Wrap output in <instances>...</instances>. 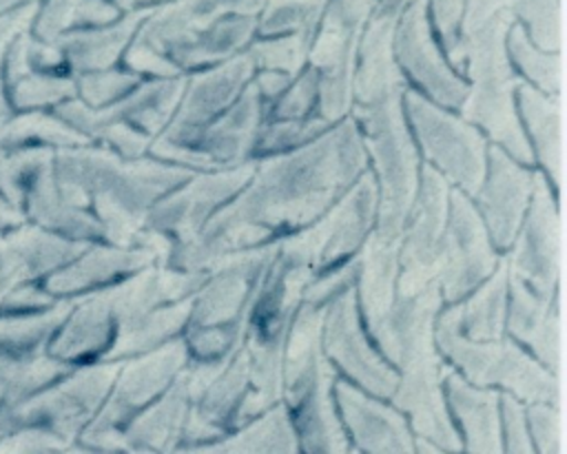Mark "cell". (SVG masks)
Wrapping results in <instances>:
<instances>
[{
  "label": "cell",
  "mask_w": 567,
  "mask_h": 454,
  "mask_svg": "<svg viewBox=\"0 0 567 454\" xmlns=\"http://www.w3.org/2000/svg\"><path fill=\"white\" fill-rule=\"evenodd\" d=\"M368 168L359 126L346 117L308 144L255 157L246 186L204 228L173 244L168 266L208 270L221 257L270 241L315 221Z\"/></svg>",
  "instance_id": "cell-1"
},
{
  "label": "cell",
  "mask_w": 567,
  "mask_h": 454,
  "mask_svg": "<svg viewBox=\"0 0 567 454\" xmlns=\"http://www.w3.org/2000/svg\"><path fill=\"white\" fill-rule=\"evenodd\" d=\"M195 171L151 155L124 159L91 142L53 151V175L75 206L89 208L102 226V241L137 246L151 206Z\"/></svg>",
  "instance_id": "cell-2"
},
{
  "label": "cell",
  "mask_w": 567,
  "mask_h": 454,
  "mask_svg": "<svg viewBox=\"0 0 567 454\" xmlns=\"http://www.w3.org/2000/svg\"><path fill=\"white\" fill-rule=\"evenodd\" d=\"M512 22V0L465 2L458 55L461 73L467 78V95L458 111L492 144L529 166L534 155L514 102L518 75L507 55V31Z\"/></svg>",
  "instance_id": "cell-3"
},
{
  "label": "cell",
  "mask_w": 567,
  "mask_h": 454,
  "mask_svg": "<svg viewBox=\"0 0 567 454\" xmlns=\"http://www.w3.org/2000/svg\"><path fill=\"white\" fill-rule=\"evenodd\" d=\"M403 95H392L372 104H354L350 117L357 122L368 168L374 175L379 204L372 235L399 241L403 221L419 186V151L403 115Z\"/></svg>",
  "instance_id": "cell-4"
},
{
  "label": "cell",
  "mask_w": 567,
  "mask_h": 454,
  "mask_svg": "<svg viewBox=\"0 0 567 454\" xmlns=\"http://www.w3.org/2000/svg\"><path fill=\"white\" fill-rule=\"evenodd\" d=\"M434 334L441 350L467 374L470 381L478 385L498 383L527 403L547 401L560 405L563 394L558 374L536 363L514 341L503 337L474 341L461 334L456 306L441 314Z\"/></svg>",
  "instance_id": "cell-5"
},
{
  "label": "cell",
  "mask_w": 567,
  "mask_h": 454,
  "mask_svg": "<svg viewBox=\"0 0 567 454\" xmlns=\"http://www.w3.org/2000/svg\"><path fill=\"white\" fill-rule=\"evenodd\" d=\"M403 115L416 151H421L427 166H432L452 188L474 197L487 162V137L456 115L408 86L403 91Z\"/></svg>",
  "instance_id": "cell-6"
},
{
  "label": "cell",
  "mask_w": 567,
  "mask_h": 454,
  "mask_svg": "<svg viewBox=\"0 0 567 454\" xmlns=\"http://www.w3.org/2000/svg\"><path fill=\"white\" fill-rule=\"evenodd\" d=\"M122 363L102 361L66 372L20 403L0 407V438L20 427H42L75 443L104 403Z\"/></svg>",
  "instance_id": "cell-7"
},
{
  "label": "cell",
  "mask_w": 567,
  "mask_h": 454,
  "mask_svg": "<svg viewBox=\"0 0 567 454\" xmlns=\"http://www.w3.org/2000/svg\"><path fill=\"white\" fill-rule=\"evenodd\" d=\"M377 182L365 168L341 197L315 221L279 237V255L306 264L317 275L354 255L377 219Z\"/></svg>",
  "instance_id": "cell-8"
},
{
  "label": "cell",
  "mask_w": 567,
  "mask_h": 454,
  "mask_svg": "<svg viewBox=\"0 0 567 454\" xmlns=\"http://www.w3.org/2000/svg\"><path fill=\"white\" fill-rule=\"evenodd\" d=\"M377 0H328L308 51V64L319 73L317 115L328 124L350 117L352 71L359 35Z\"/></svg>",
  "instance_id": "cell-9"
},
{
  "label": "cell",
  "mask_w": 567,
  "mask_h": 454,
  "mask_svg": "<svg viewBox=\"0 0 567 454\" xmlns=\"http://www.w3.org/2000/svg\"><path fill=\"white\" fill-rule=\"evenodd\" d=\"M264 0H171L155 4L153 11L142 20L133 40L128 42L122 60L124 66L137 75L175 78L184 75L166 53L190 40L197 31L208 27L213 20L233 13L250 11L259 13Z\"/></svg>",
  "instance_id": "cell-10"
},
{
  "label": "cell",
  "mask_w": 567,
  "mask_h": 454,
  "mask_svg": "<svg viewBox=\"0 0 567 454\" xmlns=\"http://www.w3.org/2000/svg\"><path fill=\"white\" fill-rule=\"evenodd\" d=\"M188 363V350L182 339L168 341L166 345L122 363L106 403L100 405L97 414L80 432V443L95 450H113L115 432L126 425L133 414L144 407L155 394H159L177 372Z\"/></svg>",
  "instance_id": "cell-11"
},
{
  "label": "cell",
  "mask_w": 567,
  "mask_h": 454,
  "mask_svg": "<svg viewBox=\"0 0 567 454\" xmlns=\"http://www.w3.org/2000/svg\"><path fill=\"white\" fill-rule=\"evenodd\" d=\"M450 188L452 186L432 166L421 164L416 195L399 239V297L416 295L436 279L447 224Z\"/></svg>",
  "instance_id": "cell-12"
},
{
  "label": "cell",
  "mask_w": 567,
  "mask_h": 454,
  "mask_svg": "<svg viewBox=\"0 0 567 454\" xmlns=\"http://www.w3.org/2000/svg\"><path fill=\"white\" fill-rule=\"evenodd\" d=\"M509 248L507 270L538 297L554 301L563 266V221L556 193L538 171H534L527 213Z\"/></svg>",
  "instance_id": "cell-13"
},
{
  "label": "cell",
  "mask_w": 567,
  "mask_h": 454,
  "mask_svg": "<svg viewBox=\"0 0 567 454\" xmlns=\"http://www.w3.org/2000/svg\"><path fill=\"white\" fill-rule=\"evenodd\" d=\"M255 64L248 51L208 69L186 75L179 104L159 135L153 137L148 155L166 148L188 146L219 113H224L252 80Z\"/></svg>",
  "instance_id": "cell-14"
},
{
  "label": "cell",
  "mask_w": 567,
  "mask_h": 454,
  "mask_svg": "<svg viewBox=\"0 0 567 454\" xmlns=\"http://www.w3.org/2000/svg\"><path fill=\"white\" fill-rule=\"evenodd\" d=\"M252 171L255 157L228 168L195 171L186 182L151 206L144 228L168 237L173 244L193 239L204 224L246 186Z\"/></svg>",
  "instance_id": "cell-15"
},
{
  "label": "cell",
  "mask_w": 567,
  "mask_h": 454,
  "mask_svg": "<svg viewBox=\"0 0 567 454\" xmlns=\"http://www.w3.org/2000/svg\"><path fill=\"white\" fill-rule=\"evenodd\" d=\"M496 264V248L472 197L458 188H450L447 224L436 272L441 299L450 303L463 299L492 275Z\"/></svg>",
  "instance_id": "cell-16"
},
{
  "label": "cell",
  "mask_w": 567,
  "mask_h": 454,
  "mask_svg": "<svg viewBox=\"0 0 567 454\" xmlns=\"http://www.w3.org/2000/svg\"><path fill=\"white\" fill-rule=\"evenodd\" d=\"M266 122V104L252 80L239 97L219 113L188 146L166 148L151 157L188 166L193 171H215L252 159L255 142Z\"/></svg>",
  "instance_id": "cell-17"
},
{
  "label": "cell",
  "mask_w": 567,
  "mask_h": 454,
  "mask_svg": "<svg viewBox=\"0 0 567 454\" xmlns=\"http://www.w3.org/2000/svg\"><path fill=\"white\" fill-rule=\"evenodd\" d=\"M394 60L403 78L416 86L414 91L443 109H461L467 95V82L441 51L425 0H412L403 9L394 31Z\"/></svg>",
  "instance_id": "cell-18"
},
{
  "label": "cell",
  "mask_w": 567,
  "mask_h": 454,
  "mask_svg": "<svg viewBox=\"0 0 567 454\" xmlns=\"http://www.w3.org/2000/svg\"><path fill=\"white\" fill-rule=\"evenodd\" d=\"M279 250L277 239L235 250L208 268L190 308V328L235 321Z\"/></svg>",
  "instance_id": "cell-19"
},
{
  "label": "cell",
  "mask_w": 567,
  "mask_h": 454,
  "mask_svg": "<svg viewBox=\"0 0 567 454\" xmlns=\"http://www.w3.org/2000/svg\"><path fill=\"white\" fill-rule=\"evenodd\" d=\"M412 0H377L359 35L352 71V106L403 95L410 86L394 60V31Z\"/></svg>",
  "instance_id": "cell-20"
},
{
  "label": "cell",
  "mask_w": 567,
  "mask_h": 454,
  "mask_svg": "<svg viewBox=\"0 0 567 454\" xmlns=\"http://www.w3.org/2000/svg\"><path fill=\"white\" fill-rule=\"evenodd\" d=\"M534 188V171L501 146H487L483 182L472 197L496 250H509L527 213Z\"/></svg>",
  "instance_id": "cell-21"
},
{
  "label": "cell",
  "mask_w": 567,
  "mask_h": 454,
  "mask_svg": "<svg viewBox=\"0 0 567 454\" xmlns=\"http://www.w3.org/2000/svg\"><path fill=\"white\" fill-rule=\"evenodd\" d=\"M321 337L326 352L346 374L377 396H392L399 374L370 348L359 323L357 292L352 286L343 288L326 303Z\"/></svg>",
  "instance_id": "cell-22"
},
{
  "label": "cell",
  "mask_w": 567,
  "mask_h": 454,
  "mask_svg": "<svg viewBox=\"0 0 567 454\" xmlns=\"http://www.w3.org/2000/svg\"><path fill=\"white\" fill-rule=\"evenodd\" d=\"M399 368L403 376L392 392L394 405L412 416V427L419 438L430 441L436 450L458 452L463 445L445 407L441 385L443 368L434 345L408 354Z\"/></svg>",
  "instance_id": "cell-23"
},
{
  "label": "cell",
  "mask_w": 567,
  "mask_h": 454,
  "mask_svg": "<svg viewBox=\"0 0 567 454\" xmlns=\"http://www.w3.org/2000/svg\"><path fill=\"white\" fill-rule=\"evenodd\" d=\"M89 244L55 235L31 221L0 230V306L18 288L38 283L69 264Z\"/></svg>",
  "instance_id": "cell-24"
},
{
  "label": "cell",
  "mask_w": 567,
  "mask_h": 454,
  "mask_svg": "<svg viewBox=\"0 0 567 454\" xmlns=\"http://www.w3.org/2000/svg\"><path fill=\"white\" fill-rule=\"evenodd\" d=\"M157 255L146 246H115L91 241L78 257L42 279V288L53 295H75L93 286L109 283L122 275L153 266Z\"/></svg>",
  "instance_id": "cell-25"
},
{
  "label": "cell",
  "mask_w": 567,
  "mask_h": 454,
  "mask_svg": "<svg viewBox=\"0 0 567 454\" xmlns=\"http://www.w3.org/2000/svg\"><path fill=\"white\" fill-rule=\"evenodd\" d=\"M514 102L534 159L543 164V175L556 188V193H560L565 168L560 95L543 93L518 78L514 89Z\"/></svg>",
  "instance_id": "cell-26"
},
{
  "label": "cell",
  "mask_w": 567,
  "mask_h": 454,
  "mask_svg": "<svg viewBox=\"0 0 567 454\" xmlns=\"http://www.w3.org/2000/svg\"><path fill=\"white\" fill-rule=\"evenodd\" d=\"M153 11V7H140L133 11H124L111 24L91 27V29H73L55 40L64 66L71 75L102 71L115 66L128 42L133 40L142 20Z\"/></svg>",
  "instance_id": "cell-27"
},
{
  "label": "cell",
  "mask_w": 567,
  "mask_h": 454,
  "mask_svg": "<svg viewBox=\"0 0 567 454\" xmlns=\"http://www.w3.org/2000/svg\"><path fill=\"white\" fill-rule=\"evenodd\" d=\"M343 421L363 452H414L405 419L346 381L332 383Z\"/></svg>",
  "instance_id": "cell-28"
},
{
  "label": "cell",
  "mask_w": 567,
  "mask_h": 454,
  "mask_svg": "<svg viewBox=\"0 0 567 454\" xmlns=\"http://www.w3.org/2000/svg\"><path fill=\"white\" fill-rule=\"evenodd\" d=\"M507 286L512 288L509 308V332L512 337L527 343L536 357L560 376L563 368V326L558 306L545 301L529 286H525L516 275L507 270Z\"/></svg>",
  "instance_id": "cell-29"
},
{
  "label": "cell",
  "mask_w": 567,
  "mask_h": 454,
  "mask_svg": "<svg viewBox=\"0 0 567 454\" xmlns=\"http://www.w3.org/2000/svg\"><path fill=\"white\" fill-rule=\"evenodd\" d=\"M113 326L115 314L106 288L73 299L69 314L51 337L47 352L64 363L100 354L111 341Z\"/></svg>",
  "instance_id": "cell-30"
},
{
  "label": "cell",
  "mask_w": 567,
  "mask_h": 454,
  "mask_svg": "<svg viewBox=\"0 0 567 454\" xmlns=\"http://www.w3.org/2000/svg\"><path fill=\"white\" fill-rule=\"evenodd\" d=\"M441 306L436 279L410 297L394 299L388 317L374 332L381 350L399 365L408 354L434 345V314Z\"/></svg>",
  "instance_id": "cell-31"
},
{
  "label": "cell",
  "mask_w": 567,
  "mask_h": 454,
  "mask_svg": "<svg viewBox=\"0 0 567 454\" xmlns=\"http://www.w3.org/2000/svg\"><path fill=\"white\" fill-rule=\"evenodd\" d=\"M257 33V13L233 11L197 31L190 40L173 47L166 58L182 71H199L246 51Z\"/></svg>",
  "instance_id": "cell-32"
},
{
  "label": "cell",
  "mask_w": 567,
  "mask_h": 454,
  "mask_svg": "<svg viewBox=\"0 0 567 454\" xmlns=\"http://www.w3.org/2000/svg\"><path fill=\"white\" fill-rule=\"evenodd\" d=\"M190 394L186 376L179 370L168 392L146 412L135 416L126 430H120L117 443L126 452H171L182 441V430L188 416Z\"/></svg>",
  "instance_id": "cell-33"
},
{
  "label": "cell",
  "mask_w": 567,
  "mask_h": 454,
  "mask_svg": "<svg viewBox=\"0 0 567 454\" xmlns=\"http://www.w3.org/2000/svg\"><path fill=\"white\" fill-rule=\"evenodd\" d=\"M441 385L445 388L443 394L463 427L465 447L470 452H501L503 427L498 394L472 388L465 379H461V374L450 368L441 370Z\"/></svg>",
  "instance_id": "cell-34"
},
{
  "label": "cell",
  "mask_w": 567,
  "mask_h": 454,
  "mask_svg": "<svg viewBox=\"0 0 567 454\" xmlns=\"http://www.w3.org/2000/svg\"><path fill=\"white\" fill-rule=\"evenodd\" d=\"M334 370L321 354L310 381V388L301 396L297 407L299 443L306 452H348V436L337 419L332 403Z\"/></svg>",
  "instance_id": "cell-35"
},
{
  "label": "cell",
  "mask_w": 567,
  "mask_h": 454,
  "mask_svg": "<svg viewBox=\"0 0 567 454\" xmlns=\"http://www.w3.org/2000/svg\"><path fill=\"white\" fill-rule=\"evenodd\" d=\"M323 314H326V306L299 301L295 310V321L286 332L281 392L290 407H295L306 394V390L310 388L317 361L323 354L321 352Z\"/></svg>",
  "instance_id": "cell-36"
},
{
  "label": "cell",
  "mask_w": 567,
  "mask_h": 454,
  "mask_svg": "<svg viewBox=\"0 0 567 454\" xmlns=\"http://www.w3.org/2000/svg\"><path fill=\"white\" fill-rule=\"evenodd\" d=\"M359 297L370 332L374 334L396 299L399 241L379 239L372 233L357 250Z\"/></svg>",
  "instance_id": "cell-37"
},
{
  "label": "cell",
  "mask_w": 567,
  "mask_h": 454,
  "mask_svg": "<svg viewBox=\"0 0 567 454\" xmlns=\"http://www.w3.org/2000/svg\"><path fill=\"white\" fill-rule=\"evenodd\" d=\"M184 84H186V75L142 80L124 97L100 109V113L109 120L126 122L140 128L142 133L155 137L164 131V126L173 117L179 104V97L184 93Z\"/></svg>",
  "instance_id": "cell-38"
},
{
  "label": "cell",
  "mask_w": 567,
  "mask_h": 454,
  "mask_svg": "<svg viewBox=\"0 0 567 454\" xmlns=\"http://www.w3.org/2000/svg\"><path fill=\"white\" fill-rule=\"evenodd\" d=\"M193 299L184 297L177 303H171L166 308H153L142 314L128 317L117 321V332L111 339V348L102 352V361H115L135 352L151 350L159 341L173 337L179 328L186 326L190 317Z\"/></svg>",
  "instance_id": "cell-39"
},
{
  "label": "cell",
  "mask_w": 567,
  "mask_h": 454,
  "mask_svg": "<svg viewBox=\"0 0 567 454\" xmlns=\"http://www.w3.org/2000/svg\"><path fill=\"white\" fill-rule=\"evenodd\" d=\"M73 306L71 301H53L44 308L0 312V352L13 357H31L47 352L53 332L60 328Z\"/></svg>",
  "instance_id": "cell-40"
},
{
  "label": "cell",
  "mask_w": 567,
  "mask_h": 454,
  "mask_svg": "<svg viewBox=\"0 0 567 454\" xmlns=\"http://www.w3.org/2000/svg\"><path fill=\"white\" fill-rule=\"evenodd\" d=\"M507 306V261L496 264L492 275L458 310V330L474 341H492L503 337Z\"/></svg>",
  "instance_id": "cell-41"
},
{
  "label": "cell",
  "mask_w": 567,
  "mask_h": 454,
  "mask_svg": "<svg viewBox=\"0 0 567 454\" xmlns=\"http://www.w3.org/2000/svg\"><path fill=\"white\" fill-rule=\"evenodd\" d=\"M299 438L284 405L272 407L255 423L246 425L226 441L206 447H184V452H297Z\"/></svg>",
  "instance_id": "cell-42"
},
{
  "label": "cell",
  "mask_w": 567,
  "mask_h": 454,
  "mask_svg": "<svg viewBox=\"0 0 567 454\" xmlns=\"http://www.w3.org/2000/svg\"><path fill=\"white\" fill-rule=\"evenodd\" d=\"M71 370V363L53 359L49 352L13 357L0 352V407L20 403Z\"/></svg>",
  "instance_id": "cell-43"
},
{
  "label": "cell",
  "mask_w": 567,
  "mask_h": 454,
  "mask_svg": "<svg viewBox=\"0 0 567 454\" xmlns=\"http://www.w3.org/2000/svg\"><path fill=\"white\" fill-rule=\"evenodd\" d=\"M507 55L518 69L520 80L534 89L560 95L563 91V58L560 51H545L529 40L525 29L514 20L507 31Z\"/></svg>",
  "instance_id": "cell-44"
},
{
  "label": "cell",
  "mask_w": 567,
  "mask_h": 454,
  "mask_svg": "<svg viewBox=\"0 0 567 454\" xmlns=\"http://www.w3.org/2000/svg\"><path fill=\"white\" fill-rule=\"evenodd\" d=\"M80 144H91V140L62 122L53 111H18L11 115L2 135L4 151L18 146L64 148Z\"/></svg>",
  "instance_id": "cell-45"
},
{
  "label": "cell",
  "mask_w": 567,
  "mask_h": 454,
  "mask_svg": "<svg viewBox=\"0 0 567 454\" xmlns=\"http://www.w3.org/2000/svg\"><path fill=\"white\" fill-rule=\"evenodd\" d=\"M7 95L16 113L51 111L75 97V78L71 73H27L7 84Z\"/></svg>",
  "instance_id": "cell-46"
},
{
  "label": "cell",
  "mask_w": 567,
  "mask_h": 454,
  "mask_svg": "<svg viewBox=\"0 0 567 454\" xmlns=\"http://www.w3.org/2000/svg\"><path fill=\"white\" fill-rule=\"evenodd\" d=\"M315 31H292L281 35H264L252 40L246 51L255 64V71H281L295 78L308 64V51Z\"/></svg>",
  "instance_id": "cell-47"
},
{
  "label": "cell",
  "mask_w": 567,
  "mask_h": 454,
  "mask_svg": "<svg viewBox=\"0 0 567 454\" xmlns=\"http://www.w3.org/2000/svg\"><path fill=\"white\" fill-rule=\"evenodd\" d=\"M328 0H264L257 13V35L315 31Z\"/></svg>",
  "instance_id": "cell-48"
},
{
  "label": "cell",
  "mask_w": 567,
  "mask_h": 454,
  "mask_svg": "<svg viewBox=\"0 0 567 454\" xmlns=\"http://www.w3.org/2000/svg\"><path fill=\"white\" fill-rule=\"evenodd\" d=\"M514 20L545 51L563 47V0H512Z\"/></svg>",
  "instance_id": "cell-49"
},
{
  "label": "cell",
  "mask_w": 567,
  "mask_h": 454,
  "mask_svg": "<svg viewBox=\"0 0 567 454\" xmlns=\"http://www.w3.org/2000/svg\"><path fill=\"white\" fill-rule=\"evenodd\" d=\"M332 124L321 120L317 113L301 120H266L255 142L252 157L286 153L319 137Z\"/></svg>",
  "instance_id": "cell-50"
},
{
  "label": "cell",
  "mask_w": 567,
  "mask_h": 454,
  "mask_svg": "<svg viewBox=\"0 0 567 454\" xmlns=\"http://www.w3.org/2000/svg\"><path fill=\"white\" fill-rule=\"evenodd\" d=\"M75 78V97L82 100L86 106L104 109L120 97H124L131 89L142 82V75L124 69H102L73 75Z\"/></svg>",
  "instance_id": "cell-51"
},
{
  "label": "cell",
  "mask_w": 567,
  "mask_h": 454,
  "mask_svg": "<svg viewBox=\"0 0 567 454\" xmlns=\"http://www.w3.org/2000/svg\"><path fill=\"white\" fill-rule=\"evenodd\" d=\"M38 9V0H29V2H20L13 4L4 11H0V184H2V162H4V146H2V135L4 128L11 120V115L16 113L9 104V95H7V80H4V53L9 42L24 31L27 27H31L33 13Z\"/></svg>",
  "instance_id": "cell-52"
},
{
  "label": "cell",
  "mask_w": 567,
  "mask_h": 454,
  "mask_svg": "<svg viewBox=\"0 0 567 454\" xmlns=\"http://www.w3.org/2000/svg\"><path fill=\"white\" fill-rule=\"evenodd\" d=\"M319 100V73L306 64L286 91L268 106L266 120H301L315 115Z\"/></svg>",
  "instance_id": "cell-53"
},
{
  "label": "cell",
  "mask_w": 567,
  "mask_h": 454,
  "mask_svg": "<svg viewBox=\"0 0 567 454\" xmlns=\"http://www.w3.org/2000/svg\"><path fill=\"white\" fill-rule=\"evenodd\" d=\"M432 31L439 35L445 58L456 73H461V55H458V38L461 22L465 13L467 0H425Z\"/></svg>",
  "instance_id": "cell-54"
},
{
  "label": "cell",
  "mask_w": 567,
  "mask_h": 454,
  "mask_svg": "<svg viewBox=\"0 0 567 454\" xmlns=\"http://www.w3.org/2000/svg\"><path fill=\"white\" fill-rule=\"evenodd\" d=\"M527 416V430L529 436L534 438V445H538L540 452L545 454H560L565 447L563 438V412L560 405L547 403V401H536L532 403Z\"/></svg>",
  "instance_id": "cell-55"
},
{
  "label": "cell",
  "mask_w": 567,
  "mask_h": 454,
  "mask_svg": "<svg viewBox=\"0 0 567 454\" xmlns=\"http://www.w3.org/2000/svg\"><path fill=\"white\" fill-rule=\"evenodd\" d=\"M80 0H38L29 33L44 42H55L66 31H73V20Z\"/></svg>",
  "instance_id": "cell-56"
},
{
  "label": "cell",
  "mask_w": 567,
  "mask_h": 454,
  "mask_svg": "<svg viewBox=\"0 0 567 454\" xmlns=\"http://www.w3.org/2000/svg\"><path fill=\"white\" fill-rule=\"evenodd\" d=\"M501 414H503V430H505V445L509 452H532V436L527 430L525 407L518 403L514 394L498 396Z\"/></svg>",
  "instance_id": "cell-57"
},
{
  "label": "cell",
  "mask_w": 567,
  "mask_h": 454,
  "mask_svg": "<svg viewBox=\"0 0 567 454\" xmlns=\"http://www.w3.org/2000/svg\"><path fill=\"white\" fill-rule=\"evenodd\" d=\"M290 82H292V78L288 73H281V71L261 69V71H255V75H252V84L257 86V93L266 104V111L286 91V86Z\"/></svg>",
  "instance_id": "cell-58"
},
{
  "label": "cell",
  "mask_w": 567,
  "mask_h": 454,
  "mask_svg": "<svg viewBox=\"0 0 567 454\" xmlns=\"http://www.w3.org/2000/svg\"><path fill=\"white\" fill-rule=\"evenodd\" d=\"M24 221H27V217H24L22 206L0 190V230L16 228V226H20Z\"/></svg>",
  "instance_id": "cell-59"
},
{
  "label": "cell",
  "mask_w": 567,
  "mask_h": 454,
  "mask_svg": "<svg viewBox=\"0 0 567 454\" xmlns=\"http://www.w3.org/2000/svg\"><path fill=\"white\" fill-rule=\"evenodd\" d=\"M122 11H133L140 7H155L157 0H113ZM162 2V0H159Z\"/></svg>",
  "instance_id": "cell-60"
},
{
  "label": "cell",
  "mask_w": 567,
  "mask_h": 454,
  "mask_svg": "<svg viewBox=\"0 0 567 454\" xmlns=\"http://www.w3.org/2000/svg\"><path fill=\"white\" fill-rule=\"evenodd\" d=\"M0 11H4V9H0Z\"/></svg>",
  "instance_id": "cell-61"
}]
</instances>
